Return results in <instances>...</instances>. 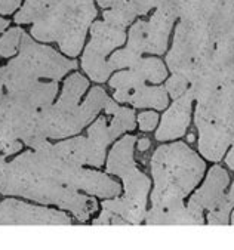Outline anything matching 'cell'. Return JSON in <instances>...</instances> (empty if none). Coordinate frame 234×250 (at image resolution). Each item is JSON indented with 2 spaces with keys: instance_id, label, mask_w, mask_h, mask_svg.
Returning a JSON list of instances; mask_svg holds the SVG:
<instances>
[{
  "instance_id": "1",
  "label": "cell",
  "mask_w": 234,
  "mask_h": 250,
  "mask_svg": "<svg viewBox=\"0 0 234 250\" xmlns=\"http://www.w3.org/2000/svg\"><path fill=\"white\" fill-rule=\"evenodd\" d=\"M154 189L153 205L184 200L200 182L205 162L184 142H172L156 149L151 159Z\"/></svg>"
},
{
  "instance_id": "2",
  "label": "cell",
  "mask_w": 234,
  "mask_h": 250,
  "mask_svg": "<svg viewBox=\"0 0 234 250\" xmlns=\"http://www.w3.org/2000/svg\"><path fill=\"white\" fill-rule=\"evenodd\" d=\"M0 192L5 195H21L39 203L57 205L71 212L77 221L86 222L97 210V203L92 197L80 194L54 179L20 169L6 163L0 173Z\"/></svg>"
},
{
  "instance_id": "3",
  "label": "cell",
  "mask_w": 234,
  "mask_h": 250,
  "mask_svg": "<svg viewBox=\"0 0 234 250\" xmlns=\"http://www.w3.org/2000/svg\"><path fill=\"white\" fill-rule=\"evenodd\" d=\"M12 166L54 179L68 188L82 189L101 198H113L120 194V185L110 176L60 159L48 142L43 146L27 151L11 162Z\"/></svg>"
},
{
  "instance_id": "4",
  "label": "cell",
  "mask_w": 234,
  "mask_h": 250,
  "mask_svg": "<svg viewBox=\"0 0 234 250\" xmlns=\"http://www.w3.org/2000/svg\"><path fill=\"white\" fill-rule=\"evenodd\" d=\"M77 62L60 55L52 47L37 44L30 36L22 34L20 55L0 68V83L5 90L40 80H60L65 73L74 70Z\"/></svg>"
},
{
  "instance_id": "5",
  "label": "cell",
  "mask_w": 234,
  "mask_h": 250,
  "mask_svg": "<svg viewBox=\"0 0 234 250\" xmlns=\"http://www.w3.org/2000/svg\"><path fill=\"white\" fill-rule=\"evenodd\" d=\"M213 51L215 40L203 25L179 20L173 47L166 57V64L173 74H182L190 79L191 74L211 61Z\"/></svg>"
},
{
  "instance_id": "6",
  "label": "cell",
  "mask_w": 234,
  "mask_h": 250,
  "mask_svg": "<svg viewBox=\"0 0 234 250\" xmlns=\"http://www.w3.org/2000/svg\"><path fill=\"white\" fill-rule=\"evenodd\" d=\"M103 108L106 110L107 116H111L119 108V105L116 101L108 98L104 89L93 87L82 105H77L71 113L51 123L46 127L44 135L48 139H61L76 135L86 125H89Z\"/></svg>"
},
{
  "instance_id": "7",
  "label": "cell",
  "mask_w": 234,
  "mask_h": 250,
  "mask_svg": "<svg viewBox=\"0 0 234 250\" xmlns=\"http://www.w3.org/2000/svg\"><path fill=\"white\" fill-rule=\"evenodd\" d=\"M0 225H71V219L63 212L9 198L0 203Z\"/></svg>"
},
{
  "instance_id": "8",
  "label": "cell",
  "mask_w": 234,
  "mask_h": 250,
  "mask_svg": "<svg viewBox=\"0 0 234 250\" xmlns=\"http://www.w3.org/2000/svg\"><path fill=\"white\" fill-rule=\"evenodd\" d=\"M228 185V173L221 166H213L200 189H197L193 197L190 198V203L187 206V210L194 218L197 225H203V212L211 210L221 200Z\"/></svg>"
},
{
  "instance_id": "9",
  "label": "cell",
  "mask_w": 234,
  "mask_h": 250,
  "mask_svg": "<svg viewBox=\"0 0 234 250\" xmlns=\"http://www.w3.org/2000/svg\"><path fill=\"white\" fill-rule=\"evenodd\" d=\"M199 129V149L205 159L219 162L234 141V123L218 120L202 123Z\"/></svg>"
},
{
  "instance_id": "10",
  "label": "cell",
  "mask_w": 234,
  "mask_h": 250,
  "mask_svg": "<svg viewBox=\"0 0 234 250\" xmlns=\"http://www.w3.org/2000/svg\"><path fill=\"white\" fill-rule=\"evenodd\" d=\"M97 15V9L93 2L80 6L67 21L65 28L58 39V46L68 57H77L83 47L85 37L90 22Z\"/></svg>"
},
{
  "instance_id": "11",
  "label": "cell",
  "mask_w": 234,
  "mask_h": 250,
  "mask_svg": "<svg viewBox=\"0 0 234 250\" xmlns=\"http://www.w3.org/2000/svg\"><path fill=\"white\" fill-rule=\"evenodd\" d=\"M194 103V95L191 89H187L184 95L176 98L173 104L166 110L162 123L156 132L159 141H172L181 138L190 123L191 107Z\"/></svg>"
},
{
  "instance_id": "12",
  "label": "cell",
  "mask_w": 234,
  "mask_h": 250,
  "mask_svg": "<svg viewBox=\"0 0 234 250\" xmlns=\"http://www.w3.org/2000/svg\"><path fill=\"white\" fill-rule=\"evenodd\" d=\"M208 67L222 84L234 79V25L216 40Z\"/></svg>"
},
{
  "instance_id": "13",
  "label": "cell",
  "mask_w": 234,
  "mask_h": 250,
  "mask_svg": "<svg viewBox=\"0 0 234 250\" xmlns=\"http://www.w3.org/2000/svg\"><path fill=\"white\" fill-rule=\"evenodd\" d=\"M144 222L147 225H197L182 200L153 205Z\"/></svg>"
},
{
  "instance_id": "14",
  "label": "cell",
  "mask_w": 234,
  "mask_h": 250,
  "mask_svg": "<svg viewBox=\"0 0 234 250\" xmlns=\"http://www.w3.org/2000/svg\"><path fill=\"white\" fill-rule=\"evenodd\" d=\"M90 34L92 39L86 47L101 57H107L114 47H119L126 40V33L123 28H116L103 21L92 24Z\"/></svg>"
},
{
  "instance_id": "15",
  "label": "cell",
  "mask_w": 234,
  "mask_h": 250,
  "mask_svg": "<svg viewBox=\"0 0 234 250\" xmlns=\"http://www.w3.org/2000/svg\"><path fill=\"white\" fill-rule=\"evenodd\" d=\"M176 18L162 9H156L149 22V54H165L168 47L169 33Z\"/></svg>"
},
{
  "instance_id": "16",
  "label": "cell",
  "mask_w": 234,
  "mask_h": 250,
  "mask_svg": "<svg viewBox=\"0 0 234 250\" xmlns=\"http://www.w3.org/2000/svg\"><path fill=\"white\" fill-rule=\"evenodd\" d=\"M136 142V138L133 135L123 136L110 151L108 160H107V172L116 176H123L129 170L136 167V163L133 160V145Z\"/></svg>"
},
{
  "instance_id": "17",
  "label": "cell",
  "mask_w": 234,
  "mask_h": 250,
  "mask_svg": "<svg viewBox=\"0 0 234 250\" xmlns=\"http://www.w3.org/2000/svg\"><path fill=\"white\" fill-rule=\"evenodd\" d=\"M87 141L90 146V166H103L106 160V148L111 141H114L108 130V120L106 117L97 119L89 130Z\"/></svg>"
},
{
  "instance_id": "18",
  "label": "cell",
  "mask_w": 234,
  "mask_h": 250,
  "mask_svg": "<svg viewBox=\"0 0 234 250\" xmlns=\"http://www.w3.org/2000/svg\"><path fill=\"white\" fill-rule=\"evenodd\" d=\"M125 184V198L133 206L147 210V195L151 187V181L136 167L122 176Z\"/></svg>"
},
{
  "instance_id": "19",
  "label": "cell",
  "mask_w": 234,
  "mask_h": 250,
  "mask_svg": "<svg viewBox=\"0 0 234 250\" xmlns=\"http://www.w3.org/2000/svg\"><path fill=\"white\" fill-rule=\"evenodd\" d=\"M52 151L63 160L83 166V165H90V146L87 138L77 136L64 142H58L52 145Z\"/></svg>"
},
{
  "instance_id": "20",
  "label": "cell",
  "mask_w": 234,
  "mask_h": 250,
  "mask_svg": "<svg viewBox=\"0 0 234 250\" xmlns=\"http://www.w3.org/2000/svg\"><path fill=\"white\" fill-rule=\"evenodd\" d=\"M128 103L132 104L133 107H139V108L153 107L156 110H163L168 107L169 98H168V92L165 87L143 84L141 87L135 89L130 93Z\"/></svg>"
},
{
  "instance_id": "21",
  "label": "cell",
  "mask_w": 234,
  "mask_h": 250,
  "mask_svg": "<svg viewBox=\"0 0 234 250\" xmlns=\"http://www.w3.org/2000/svg\"><path fill=\"white\" fill-rule=\"evenodd\" d=\"M144 83L146 82L141 77H139L132 68L128 70V71H120V73L114 74L110 79V86L113 89H116L114 101L116 103H128L130 93L135 89L141 87Z\"/></svg>"
},
{
  "instance_id": "22",
  "label": "cell",
  "mask_w": 234,
  "mask_h": 250,
  "mask_svg": "<svg viewBox=\"0 0 234 250\" xmlns=\"http://www.w3.org/2000/svg\"><path fill=\"white\" fill-rule=\"evenodd\" d=\"M82 68L92 80L98 83L106 82L113 71L108 65V61H106V57L92 52L87 47H85V52L82 57Z\"/></svg>"
},
{
  "instance_id": "23",
  "label": "cell",
  "mask_w": 234,
  "mask_h": 250,
  "mask_svg": "<svg viewBox=\"0 0 234 250\" xmlns=\"http://www.w3.org/2000/svg\"><path fill=\"white\" fill-rule=\"evenodd\" d=\"M132 70L144 82H151V83L163 82L168 74L165 64L157 58H141L132 67Z\"/></svg>"
},
{
  "instance_id": "24",
  "label": "cell",
  "mask_w": 234,
  "mask_h": 250,
  "mask_svg": "<svg viewBox=\"0 0 234 250\" xmlns=\"http://www.w3.org/2000/svg\"><path fill=\"white\" fill-rule=\"evenodd\" d=\"M234 208V182L228 192H224L219 202L215 205L213 209L208 213V224L209 225H228L230 222V212Z\"/></svg>"
},
{
  "instance_id": "25",
  "label": "cell",
  "mask_w": 234,
  "mask_h": 250,
  "mask_svg": "<svg viewBox=\"0 0 234 250\" xmlns=\"http://www.w3.org/2000/svg\"><path fill=\"white\" fill-rule=\"evenodd\" d=\"M110 117L111 119L108 120V130L113 139H116L126 130L135 129V113L128 107H119Z\"/></svg>"
},
{
  "instance_id": "26",
  "label": "cell",
  "mask_w": 234,
  "mask_h": 250,
  "mask_svg": "<svg viewBox=\"0 0 234 250\" xmlns=\"http://www.w3.org/2000/svg\"><path fill=\"white\" fill-rule=\"evenodd\" d=\"M135 17H136V12L130 6L129 2H123L104 12V20L108 25H113L116 28H123V30L126 25H129L133 21Z\"/></svg>"
},
{
  "instance_id": "27",
  "label": "cell",
  "mask_w": 234,
  "mask_h": 250,
  "mask_svg": "<svg viewBox=\"0 0 234 250\" xmlns=\"http://www.w3.org/2000/svg\"><path fill=\"white\" fill-rule=\"evenodd\" d=\"M128 47L138 54H149V22L138 21L132 25Z\"/></svg>"
},
{
  "instance_id": "28",
  "label": "cell",
  "mask_w": 234,
  "mask_h": 250,
  "mask_svg": "<svg viewBox=\"0 0 234 250\" xmlns=\"http://www.w3.org/2000/svg\"><path fill=\"white\" fill-rule=\"evenodd\" d=\"M139 60H141V54H138L132 49L126 47L122 49V51L114 52L110 60H108V65L111 70H122V68H132Z\"/></svg>"
},
{
  "instance_id": "29",
  "label": "cell",
  "mask_w": 234,
  "mask_h": 250,
  "mask_svg": "<svg viewBox=\"0 0 234 250\" xmlns=\"http://www.w3.org/2000/svg\"><path fill=\"white\" fill-rule=\"evenodd\" d=\"M22 34H24V31L20 27L8 30L2 37H0V55L5 58L12 57L17 52L18 44L21 43Z\"/></svg>"
},
{
  "instance_id": "30",
  "label": "cell",
  "mask_w": 234,
  "mask_h": 250,
  "mask_svg": "<svg viewBox=\"0 0 234 250\" xmlns=\"http://www.w3.org/2000/svg\"><path fill=\"white\" fill-rule=\"evenodd\" d=\"M189 79L182 74H173L170 79H168L166 82V92L168 95H170L173 99L179 98L181 95H184L189 89Z\"/></svg>"
},
{
  "instance_id": "31",
  "label": "cell",
  "mask_w": 234,
  "mask_h": 250,
  "mask_svg": "<svg viewBox=\"0 0 234 250\" xmlns=\"http://www.w3.org/2000/svg\"><path fill=\"white\" fill-rule=\"evenodd\" d=\"M93 225H128L123 218L103 208V213L93 221Z\"/></svg>"
},
{
  "instance_id": "32",
  "label": "cell",
  "mask_w": 234,
  "mask_h": 250,
  "mask_svg": "<svg viewBox=\"0 0 234 250\" xmlns=\"http://www.w3.org/2000/svg\"><path fill=\"white\" fill-rule=\"evenodd\" d=\"M138 122H139V127H141V130L150 132V130H153L157 126L159 116L156 113H153V111H146L143 114H139Z\"/></svg>"
},
{
  "instance_id": "33",
  "label": "cell",
  "mask_w": 234,
  "mask_h": 250,
  "mask_svg": "<svg viewBox=\"0 0 234 250\" xmlns=\"http://www.w3.org/2000/svg\"><path fill=\"white\" fill-rule=\"evenodd\" d=\"M129 3L135 9L136 15H147L153 8H156V0H129Z\"/></svg>"
},
{
  "instance_id": "34",
  "label": "cell",
  "mask_w": 234,
  "mask_h": 250,
  "mask_svg": "<svg viewBox=\"0 0 234 250\" xmlns=\"http://www.w3.org/2000/svg\"><path fill=\"white\" fill-rule=\"evenodd\" d=\"M21 5V0H0V14L15 12Z\"/></svg>"
},
{
  "instance_id": "35",
  "label": "cell",
  "mask_w": 234,
  "mask_h": 250,
  "mask_svg": "<svg viewBox=\"0 0 234 250\" xmlns=\"http://www.w3.org/2000/svg\"><path fill=\"white\" fill-rule=\"evenodd\" d=\"M219 93L227 99L228 103L234 104V79L224 83L222 86H219Z\"/></svg>"
},
{
  "instance_id": "36",
  "label": "cell",
  "mask_w": 234,
  "mask_h": 250,
  "mask_svg": "<svg viewBox=\"0 0 234 250\" xmlns=\"http://www.w3.org/2000/svg\"><path fill=\"white\" fill-rule=\"evenodd\" d=\"M97 2H98V5H100L101 8L110 9V8H114V6H117V5L126 2V0H97Z\"/></svg>"
},
{
  "instance_id": "37",
  "label": "cell",
  "mask_w": 234,
  "mask_h": 250,
  "mask_svg": "<svg viewBox=\"0 0 234 250\" xmlns=\"http://www.w3.org/2000/svg\"><path fill=\"white\" fill-rule=\"evenodd\" d=\"M225 163H227V166L234 172V141H233V146H231V149H230V153H228L227 157H225Z\"/></svg>"
},
{
  "instance_id": "38",
  "label": "cell",
  "mask_w": 234,
  "mask_h": 250,
  "mask_svg": "<svg viewBox=\"0 0 234 250\" xmlns=\"http://www.w3.org/2000/svg\"><path fill=\"white\" fill-rule=\"evenodd\" d=\"M138 148H139V151H147V149L150 148V139L141 138L138 142Z\"/></svg>"
},
{
  "instance_id": "39",
  "label": "cell",
  "mask_w": 234,
  "mask_h": 250,
  "mask_svg": "<svg viewBox=\"0 0 234 250\" xmlns=\"http://www.w3.org/2000/svg\"><path fill=\"white\" fill-rule=\"evenodd\" d=\"M9 21L8 20H3V18H0V31H3L6 27H8Z\"/></svg>"
},
{
  "instance_id": "40",
  "label": "cell",
  "mask_w": 234,
  "mask_h": 250,
  "mask_svg": "<svg viewBox=\"0 0 234 250\" xmlns=\"http://www.w3.org/2000/svg\"><path fill=\"white\" fill-rule=\"evenodd\" d=\"M5 166H6V162H5V156H2V154H0V173H2V170L5 169Z\"/></svg>"
},
{
  "instance_id": "41",
  "label": "cell",
  "mask_w": 234,
  "mask_h": 250,
  "mask_svg": "<svg viewBox=\"0 0 234 250\" xmlns=\"http://www.w3.org/2000/svg\"><path fill=\"white\" fill-rule=\"evenodd\" d=\"M3 93H5V87H3V84H2V83H0V99H2Z\"/></svg>"
},
{
  "instance_id": "42",
  "label": "cell",
  "mask_w": 234,
  "mask_h": 250,
  "mask_svg": "<svg viewBox=\"0 0 234 250\" xmlns=\"http://www.w3.org/2000/svg\"><path fill=\"white\" fill-rule=\"evenodd\" d=\"M187 141H189V142H193V141H194V135H193V133H190V135H189V138H187Z\"/></svg>"
},
{
  "instance_id": "43",
  "label": "cell",
  "mask_w": 234,
  "mask_h": 250,
  "mask_svg": "<svg viewBox=\"0 0 234 250\" xmlns=\"http://www.w3.org/2000/svg\"><path fill=\"white\" fill-rule=\"evenodd\" d=\"M230 224H231V225H234V210H233V213H231V218H230Z\"/></svg>"
},
{
  "instance_id": "44",
  "label": "cell",
  "mask_w": 234,
  "mask_h": 250,
  "mask_svg": "<svg viewBox=\"0 0 234 250\" xmlns=\"http://www.w3.org/2000/svg\"><path fill=\"white\" fill-rule=\"evenodd\" d=\"M0 194H2V192H0Z\"/></svg>"
},
{
  "instance_id": "45",
  "label": "cell",
  "mask_w": 234,
  "mask_h": 250,
  "mask_svg": "<svg viewBox=\"0 0 234 250\" xmlns=\"http://www.w3.org/2000/svg\"><path fill=\"white\" fill-rule=\"evenodd\" d=\"M233 2H234V0H233Z\"/></svg>"
}]
</instances>
